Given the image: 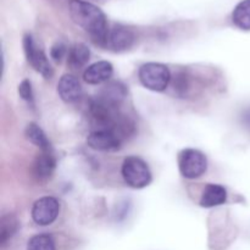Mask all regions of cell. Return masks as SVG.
I'll list each match as a JSON object with an SVG mask.
<instances>
[{
	"mask_svg": "<svg viewBox=\"0 0 250 250\" xmlns=\"http://www.w3.org/2000/svg\"><path fill=\"white\" fill-rule=\"evenodd\" d=\"M70 15L75 23L89 33L95 43L106 44L109 28L106 17L99 7L83 0H71Z\"/></svg>",
	"mask_w": 250,
	"mask_h": 250,
	"instance_id": "6da1fadb",
	"label": "cell"
},
{
	"mask_svg": "<svg viewBox=\"0 0 250 250\" xmlns=\"http://www.w3.org/2000/svg\"><path fill=\"white\" fill-rule=\"evenodd\" d=\"M122 177L132 188L141 189L151 182V172L148 164L138 156H128L122 164Z\"/></svg>",
	"mask_w": 250,
	"mask_h": 250,
	"instance_id": "7a4b0ae2",
	"label": "cell"
},
{
	"mask_svg": "<svg viewBox=\"0 0 250 250\" xmlns=\"http://www.w3.org/2000/svg\"><path fill=\"white\" fill-rule=\"evenodd\" d=\"M138 77L146 88L154 92H163L168 85L171 73L167 66L164 63L148 62L139 68Z\"/></svg>",
	"mask_w": 250,
	"mask_h": 250,
	"instance_id": "3957f363",
	"label": "cell"
},
{
	"mask_svg": "<svg viewBox=\"0 0 250 250\" xmlns=\"http://www.w3.org/2000/svg\"><path fill=\"white\" fill-rule=\"evenodd\" d=\"M178 167L183 177L194 180L207 171V156L197 149H185L178 156Z\"/></svg>",
	"mask_w": 250,
	"mask_h": 250,
	"instance_id": "277c9868",
	"label": "cell"
},
{
	"mask_svg": "<svg viewBox=\"0 0 250 250\" xmlns=\"http://www.w3.org/2000/svg\"><path fill=\"white\" fill-rule=\"evenodd\" d=\"M23 49L26 54L27 61L31 63L32 67L44 76L45 78H50L53 76V67L50 66L48 58L42 50L41 46L37 45L33 37L31 34H26L23 38Z\"/></svg>",
	"mask_w": 250,
	"mask_h": 250,
	"instance_id": "5b68a950",
	"label": "cell"
},
{
	"mask_svg": "<svg viewBox=\"0 0 250 250\" xmlns=\"http://www.w3.org/2000/svg\"><path fill=\"white\" fill-rule=\"evenodd\" d=\"M60 212V204L53 197H43L34 203L32 208V217L39 226L51 225Z\"/></svg>",
	"mask_w": 250,
	"mask_h": 250,
	"instance_id": "8992f818",
	"label": "cell"
},
{
	"mask_svg": "<svg viewBox=\"0 0 250 250\" xmlns=\"http://www.w3.org/2000/svg\"><path fill=\"white\" fill-rule=\"evenodd\" d=\"M87 142L90 148L100 151L119 150L122 146V139L110 129H93Z\"/></svg>",
	"mask_w": 250,
	"mask_h": 250,
	"instance_id": "52a82bcc",
	"label": "cell"
},
{
	"mask_svg": "<svg viewBox=\"0 0 250 250\" xmlns=\"http://www.w3.org/2000/svg\"><path fill=\"white\" fill-rule=\"evenodd\" d=\"M134 43V34L129 28L124 26H115L107 34L106 45L115 51L127 50Z\"/></svg>",
	"mask_w": 250,
	"mask_h": 250,
	"instance_id": "ba28073f",
	"label": "cell"
},
{
	"mask_svg": "<svg viewBox=\"0 0 250 250\" xmlns=\"http://www.w3.org/2000/svg\"><path fill=\"white\" fill-rule=\"evenodd\" d=\"M58 93L65 103H75L82 95V87L73 75H63L58 84Z\"/></svg>",
	"mask_w": 250,
	"mask_h": 250,
	"instance_id": "9c48e42d",
	"label": "cell"
},
{
	"mask_svg": "<svg viewBox=\"0 0 250 250\" xmlns=\"http://www.w3.org/2000/svg\"><path fill=\"white\" fill-rule=\"evenodd\" d=\"M114 72L111 62L109 61H98L88 66L83 73V78L89 84H100L110 80Z\"/></svg>",
	"mask_w": 250,
	"mask_h": 250,
	"instance_id": "30bf717a",
	"label": "cell"
},
{
	"mask_svg": "<svg viewBox=\"0 0 250 250\" xmlns=\"http://www.w3.org/2000/svg\"><path fill=\"white\" fill-rule=\"evenodd\" d=\"M56 160L50 151H42L38 154L33 163V173L38 180L46 181L53 176L55 170Z\"/></svg>",
	"mask_w": 250,
	"mask_h": 250,
	"instance_id": "8fae6325",
	"label": "cell"
},
{
	"mask_svg": "<svg viewBox=\"0 0 250 250\" xmlns=\"http://www.w3.org/2000/svg\"><path fill=\"white\" fill-rule=\"evenodd\" d=\"M226 200L227 192L225 187L220 185H208L202 193L200 205L203 208H215L225 204Z\"/></svg>",
	"mask_w": 250,
	"mask_h": 250,
	"instance_id": "7c38bea8",
	"label": "cell"
},
{
	"mask_svg": "<svg viewBox=\"0 0 250 250\" xmlns=\"http://www.w3.org/2000/svg\"><path fill=\"white\" fill-rule=\"evenodd\" d=\"M127 97V89L122 83L111 82L103 88L102 93L98 98L104 103L114 106H119L122 100Z\"/></svg>",
	"mask_w": 250,
	"mask_h": 250,
	"instance_id": "4fadbf2b",
	"label": "cell"
},
{
	"mask_svg": "<svg viewBox=\"0 0 250 250\" xmlns=\"http://www.w3.org/2000/svg\"><path fill=\"white\" fill-rule=\"evenodd\" d=\"M90 51L83 43H77L70 48L67 56V63L71 68H81L89 61Z\"/></svg>",
	"mask_w": 250,
	"mask_h": 250,
	"instance_id": "5bb4252c",
	"label": "cell"
},
{
	"mask_svg": "<svg viewBox=\"0 0 250 250\" xmlns=\"http://www.w3.org/2000/svg\"><path fill=\"white\" fill-rule=\"evenodd\" d=\"M24 136H26V138L28 139L32 144L38 146L42 151L51 150L50 143H49L45 133H44L43 129H42L39 126H37L36 124L27 125L26 129H24Z\"/></svg>",
	"mask_w": 250,
	"mask_h": 250,
	"instance_id": "9a60e30c",
	"label": "cell"
},
{
	"mask_svg": "<svg viewBox=\"0 0 250 250\" xmlns=\"http://www.w3.org/2000/svg\"><path fill=\"white\" fill-rule=\"evenodd\" d=\"M232 20L238 28L250 31V0H243L234 7Z\"/></svg>",
	"mask_w": 250,
	"mask_h": 250,
	"instance_id": "2e32d148",
	"label": "cell"
},
{
	"mask_svg": "<svg viewBox=\"0 0 250 250\" xmlns=\"http://www.w3.org/2000/svg\"><path fill=\"white\" fill-rule=\"evenodd\" d=\"M19 229V221L14 215H5L0 220V244L5 246Z\"/></svg>",
	"mask_w": 250,
	"mask_h": 250,
	"instance_id": "e0dca14e",
	"label": "cell"
},
{
	"mask_svg": "<svg viewBox=\"0 0 250 250\" xmlns=\"http://www.w3.org/2000/svg\"><path fill=\"white\" fill-rule=\"evenodd\" d=\"M26 250H56V244L50 234H37L27 242Z\"/></svg>",
	"mask_w": 250,
	"mask_h": 250,
	"instance_id": "ac0fdd59",
	"label": "cell"
},
{
	"mask_svg": "<svg viewBox=\"0 0 250 250\" xmlns=\"http://www.w3.org/2000/svg\"><path fill=\"white\" fill-rule=\"evenodd\" d=\"M19 94L27 103L33 104V90H32V84L28 80L22 81L21 84L19 85Z\"/></svg>",
	"mask_w": 250,
	"mask_h": 250,
	"instance_id": "d6986e66",
	"label": "cell"
},
{
	"mask_svg": "<svg viewBox=\"0 0 250 250\" xmlns=\"http://www.w3.org/2000/svg\"><path fill=\"white\" fill-rule=\"evenodd\" d=\"M66 53H67V49H66L65 44L62 43H56L55 45H53V48H51L50 50L51 58L55 61H58V62H60V61L62 60V58L66 55Z\"/></svg>",
	"mask_w": 250,
	"mask_h": 250,
	"instance_id": "ffe728a7",
	"label": "cell"
},
{
	"mask_svg": "<svg viewBox=\"0 0 250 250\" xmlns=\"http://www.w3.org/2000/svg\"><path fill=\"white\" fill-rule=\"evenodd\" d=\"M243 122L244 125H246L247 128L250 129V109L247 110V111L243 114Z\"/></svg>",
	"mask_w": 250,
	"mask_h": 250,
	"instance_id": "44dd1931",
	"label": "cell"
}]
</instances>
